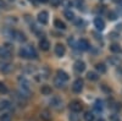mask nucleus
<instances>
[{"instance_id":"nucleus-24","label":"nucleus","mask_w":122,"mask_h":121,"mask_svg":"<svg viewBox=\"0 0 122 121\" xmlns=\"http://www.w3.org/2000/svg\"><path fill=\"white\" fill-rule=\"evenodd\" d=\"M54 86H55L56 88H64L65 82H64V81H61L60 78L55 77V78H54Z\"/></svg>"},{"instance_id":"nucleus-38","label":"nucleus","mask_w":122,"mask_h":121,"mask_svg":"<svg viewBox=\"0 0 122 121\" xmlns=\"http://www.w3.org/2000/svg\"><path fill=\"white\" fill-rule=\"evenodd\" d=\"M50 3H51V5H54V6H57L60 4V0H50Z\"/></svg>"},{"instance_id":"nucleus-27","label":"nucleus","mask_w":122,"mask_h":121,"mask_svg":"<svg viewBox=\"0 0 122 121\" xmlns=\"http://www.w3.org/2000/svg\"><path fill=\"white\" fill-rule=\"evenodd\" d=\"M18 83H20V86H23V87H30L29 86V81L27 78H25V77H20L18 78Z\"/></svg>"},{"instance_id":"nucleus-22","label":"nucleus","mask_w":122,"mask_h":121,"mask_svg":"<svg viewBox=\"0 0 122 121\" xmlns=\"http://www.w3.org/2000/svg\"><path fill=\"white\" fill-rule=\"evenodd\" d=\"M94 110L97 113H100V111H103V102L101 100H97V102L94 103Z\"/></svg>"},{"instance_id":"nucleus-10","label":"nucleus","mask_w":122,"mask_h":121,"mask_svg":"<svg viewBox=\"0 0 122 121\" xmlns=\"http://www.w3.org/2000/svg\"><path fill=\"white\" fill-rule=\"evenodd\" d=\"M77 48L82 52H86V50L89 49V43L87 39H79L78 40V44H77Z\"/></svg>"},{"instance_id":"nucleus-17","label":"nucleus","mask_w":122,"mask_h":121,"mask_svg":"<svg viewBox=\"0 0 122 121\" xmlns=\"http://www.w3.org/2000/svg\"><path fill=\"white\" fill-rule=\"evenodd\" d=\"M107 61H109L110 65H112V66H118L121 64V59L117 58V56H110L107 59Z\"/></svg>"},{"instance_id":"nucleus-41","label":"nucleus","mask_w":122,"mask_h":121,"mask_svg":"<svg viewBox=\"0 0 122 121\" xmlns=\"http://www.w3.org/2000/svg\"><path fill=\"white\" fill-rule=\"evenodd\" d=\"M37 1H39V3H48L49 0H37Z\"/></svg>"},{"instance_id":"nucleus-43","label":"nucleus","mask_w":122,"mask_h":121,"mask_svg":"<svg viewBox=\"0 0 122 121\" xmlns=\"http://www.w3.org/2000/svg\"><path fill=\"white\" fill-rule=\"evenodd\" d=\"M29 1H33V3H36V1H37V0H29Z\"/></svg>"},{"instance_id":"nucleus-32","label":"nucleus","mask_w":122,"mask_h":121,"mask_svg":"<svg viewBox=\"0 0 122 121\" xmlns=\"http://www.w3.org/2000/svg\"><path fill=\"white\" fill-rule=\"evenodd\" d=\"M60 4L64 7H71V0H60Z\"/></svg>"},{"instance_id":"nucleus-26","label":"nucleus","mask_w":122,"mask_h":121,"mask_svg":"<svg viewBox=\"0 0 122 121\" xmlns=\"http://www.w3.org/2000/svg\"><path fill=\"white\" fill-rule=\"evenodd\" d=\"M83 117H84V120H86V121H94V119H95L94 114H93V113H90V111H87V113H84Z\"/></svg>"},{"instance_id":"nucleus-42","label":"nucleus","mask_w":122,"mask_h":121,"mask_svg":"<svg viewBox=\"0 0 122 121\" xmlns=\"http://www.w3.org/2000/svg\"><path fill=\"white\" fill-rule=\"evenodd\" d=\"M98 121H105V120H104V119H99Z\"/></svg>"},{"instance_id":"nucleus-19","label":"nucleus","mask_w":122,"mask_h":121,"mask_svg":"<svg viewBox=\"0 0 122 121\" xmlns=\"http://www.w3.org/2000/svg\"><path fill=\"white\" fill-rule=\"evenodd\" d=\"M14 38H15V39H17L18 42H25V40H26V36H25L22 32H20V31H15Z\"/></svg>"},{"instance_id":"nucleus-9","label":"nucleus","mask_w":122,"mask_h":121,"mask_svg":"<svg viewBox=\"0 0 122 121\" xmlns=\"http://www.w3.org/2000/svg\"><path fill=\"white\" fill-rule=\"evenodd\" d=\"M48 20H49V14L46 11H40L38 14V21L42 23V25H46L48 23Z\"/></svg>"},{"instance_id":"nucleus-33","label":"nucleus","mask_w":122,"mask_h":121,"mask_svg":"<svg viewBox=\"0 0 122 121\" xmlns=\"http://www.w3.org/2000/svg\"><path fill=\"white\" fill-rule=\"evenodd\" d=\"M75 4L78 9H83L84 6V0H75Z\"/></svg>"},{"instance_id":"nucleus-36","label":"nucleus","mask_w":122,"mask_h":121,"mask_svg":"<svg viewBox=\"0 0 122 121\" xmlns=\"http://www.w3.org/2000/svg\"><path fill=\"white\" fill-rule=\"evenodd\" d=\"M6 7H7L6 3L4 1V0H0V9H6Z\"/></svg>"},{"instance_id":"nucleus-4","label":"nucleus","mask_w":122,"mask_h":121,"mask_svg":"<svg viewBox=\"0 0 122 121\" xmlns=\"http://www.w3.org/2000/svg\"><path fill=\"white\" fill-rule=\"evenodd\" d=\"M12 98H14V102H15L16 105H18V106H25V105H26L27 99H26L25 97H22L20 93H15Z\"/></svg>"},{"instance_id":"nucleus-14","label":"nucleus","mask_w":122,"mask_h":121,"mask_svg":"<svg viewBox=\"0 0 122 121\" xmlns=\"http://www.w3.org/2000/svg\"><path fill=\"white\" fill-rule=\"evenodd\" d=\"M40 119L43 121H51V114L49 113V110H42L40 113Z\"/></svg>"},{"instance_id":"nucleus-44","label":"nucleus","mask_w":122,"mask_h":121,"mask_svg":"<svg viewBox=\"0 0 122 121\" xmlns=\"http://www.w3.org/2000/svg\"><path fill=\"white\" fill-rule=\"evenodd\" d=\"M9 1H15V0H9Z\"/></svg>"},{"instance_id":"nucleus-30","label":"nucleus","mask_w":122,"mask_h":121,"mask_svg":"<svg viewBox=\"0 0 122 121\" xmlns=\"http://www.w3.org/2000/svg\"><path fill=\"white\" fill-rule=\"evenodd\" d=\"M87 78H88V79H90V81H98L99 76H98V74H95V72H88Z\"/></svg>"},{"instance_id":"nucleus-16","label":"nucleus","mask_w":122,"mask_h":121,"mask_svg":"<svg viewBox=\"0 0 122 121\" xmlns=\"http://www.w3.org/2000/svg\"><path fill=\"white\" fill-rule=\"evenodd\" d=\"M37 76H40L37 81H40V79H45V78H48V76H49V68H48V67H43L42 70H40V74H39V75H37Z\"/></svg>"},{"instance_id":"nucleus-12","label":"nucleus","mask_w":122,"mask_h":121,"mask_svg":"<svg viewBox=\"0 0 122 121\" xmlns=\"http://www.w3.org/2000/svg\"><path fill=\"white\" fill-rule=\"evenodd\" d=\"M65 53H66V49H65V47L62 45V44H56L55 45V54L57 55V56H64L65 55Z\"/></svg>"},{"instance_id":"nucleus-20","label":"nucleus","mask_w":122,"mask_h":121,"mask_svg":"<svg viewBox=\"0 0 122 121\" xmlns=\"http://www.w3.org/2000/svg\"><path fill=\"white\" fill-rule=\"evenodd\" d=\"M9 109H10V102H7V100L0 102V113L6 111V110H9Z\"/></svg>"},{"instance_id":"nucleus-8","label":"nucleus","mask_w":122,"mask_h":121,"mask_svg":"<svg viewBox=\"0 0 122 121\" xmlns=\"http://www.w3.org/2000/svg\"><path fill=\"white\" fill-rule=\"evenodd\" d=\"M50 105H51L53 108L55 109H60L61 106H62V100H61V98L59 97H53L51 99H50Z\"/></svg>"},{"instance_id":"nucleus-2","label":"nucleus","mask_w":122,"mask_h":121,"mask_svg":"<svg viewBox=\"0 0 122 121\" xmlns=\"http://www.w3.org/2000/svg\"><path fill=\"white\" fill-rule=\"evenodd\" d=\"M12 55V48L10 44H4L0 47V58L1 59H10Z\"/></svg>"},{"instance_id":"nucleus-40","label":"nucleus","mask_w":122,"mask_h":121,"mask_svg":"<svg viewBox=\"0 0 122 121\" xmlns=\"http://www.w3.org/2000/svg\"><path fill=\"white\" fill-rule=\"evenodd\" d=\"M115 1L120 5V7H122V0H115Z\"/></svg>"},{"instance_id":"nucleus-3","label":"nucleus","mask_w":122,"mask_h":121,"mask_svg":"<svg viewBox=\"0 0 122 121\" xmlns=\"http://www.w3.org/2000/svg\"><path fill=\"white\" fill-rule=\"evenodd\" d=\"M70 109L72 113H79L81 110L83 109V105L79 100H72V102L70 103Z\"/></svg>"},{"instance_id":"nucleus-6","label":"nucleus","mask_w":122,"mask_h":121,"mask_svg":"<svg viewBox=\"0 0 122 121\" xmlns=\"http://www.w3.org/2000/svg\"><path fill=\"white\" fill-rule=\"evenodd\" d=\"M12 64H10V63H1L0 64V71H1L3 74H10L12 71Z\"/></svg>"},{"instance_id":"nucleus-21","label":"nucleus","mask_w":122,"mask_h":121,"mask_svg":"<svg viewBox=\"0 0 122 121\" xmlns=\"http://www.w3.org/2000/svg\"><path fill=\"white\" fill-rule=\"evenodd\" d=\"M40 93H42L43 95H50L51 94V88H50L49 86L44 84L42 86V88H40Z\"/></svg>"},{"instance_id":"nucleus-31","label":"nucleus","mask_w":122,"mask_h":121,"mask_svg":"<svg viewBox=\"0 0 122 121\" xmlns=\"http://www.w3.org/2000/svg\"><path fill=\"white\" fill-rule=\"evenodd\" d=\"M68 119H70V121H79V116L77 115V113H71Z\"/></svg>"},{"instance_id":"nucleus-39","label":"nucleus","mask_w":122,"mask_h":121,"mask_svg":"<svg viewBox=\"0 0 122 121\" xmlns=\"http://www.w3.org/2000/svg\"><path fill=\"white\" fill-rule=\"evenodd\" d=\"M82 23H83V21H82V20H81V18H78L77 21H76V25H77V26H79V25H82Z\"/></svg>"},{"instance_id":"nucleus-34","label":"nucleus","mask_w":122,"mask_h":121,"mask_svg":"<svg viewBox=\"0 0 122 121\" xmlns=\"http://www.w3.org/2000/svg\"><path fill=\"white\" fill-rule=\"evenodd\" d=\"M0 93H7V87L5 86V83L3 82H0Z\"/></svg>"},{"instance_id":"nucleus-1","label":"nucleus","mask_w":122,"mask_h":121,"mask_svg":"<svg viewBox=\"0 0 122 121\" xmlns=\"http://www.w3.org/2000/svg\"><path fill=\"white\" fill-rule=\"evenodd\" d=\"M20 56L23 58V59H36L37 58V52L32 45L23 47L21 50H20Z\"/></svg>"},{"instance_id":"nucleus-23","label":"nucleus","mask_w":122,"mask_h":121,"mask_svg":"<svg viewBox=\"0 0 122 121\" xmlns=\"http://www.w3.org/2000/svg\"><path fill=\"white\" fill-rule=\"evenodd\" d=\"M95 70L99 74H105L106 72V66L104 64H97L95 65Z\"/></svg>"},{"instance_id":"nucleus-25","label":"nucleus","mask_w":122,"mask_h":121,"mask_svg":"<svg viewBox=\"0 0 122 121\" xmlns=\"http://www.w3.org/2000/svg\"><path fill=\"white\" fill-rule=\"evenodd\" d=\"M54 25H55V27L56 28H59V29H65L66 28V25L61 21V20H55L54 21Z\"/></svg>"},{"instance_id":"nucleus-35","label":"nucleus","mask_w":122,"mask_h":121,"mask_svg":"<svg viewBox=\"0 0 122 121\" xmlns=\"http://www.w3.org/2000/svg\"><path fill=\"white\" fill-rule=\"evenodd\" d=\"M109 20H111V21L116 20V14L115 12H109Z\"/></svg>"},{"instance_id":"nucleus-29","label":"nucleus","mask_w":122,"mask_h":121,"mask_svg":"<svg viewBox=\"0 0 122 121\" xmlns=\"http://www.w3.org/2000/svg\"><path fill=\"white\" fill-rule=\"evenodd\" d=\"M65 17L67 20H70V21H72V20H75V14L71 11V10H66L65 11Z\"/></svg>"},{"instance_id":"nucleus-28","label":"nucleus","mask_w":122,"mask_h":121,"mask_svg":"<svg viewBox=\"0 0 122 121\" xmlns=\"http://www.w3.org/2000/svg\"><path fill=\"white\" fill-rule=\"evenodd\" d=\"M110 50H111L112 53H120V52H121V47H120L118 44L114 43V44L110 45Z\"/></svg>"},{"instance_id":"nucleus-7","label":"nucleus","mask_w":122,"mask_h":121,"mask_svg":"<svg viewBox=\"0 0 122 121\" xmlns=\"http://www.w3.org/2000/svg\"><path fill=\"white\" fill-rule=\"evenodd\" d=\"M73 68H75V71L77 74H81L86 70V64L82 61V60H77V61L75 63V65H73Z\"/></svg>"},{"instance_id":"nucleus-5","label":"nucleus","mask_w":122,"mask_h":121,"mask_svg":"<svg viewBox=\"0 0 122 121\" xmlns=\"http://www.w3.org/2000/svg\"><path fill=\"white\" fill-rule=\"evenodd\" d=\"M82 89H83V79L82 78H77L73 82V84H72V90L75 93H79Z\"/></svg>"},{"instance_id":"nucleus-11","label":"nucleus","mask_w":122,"mask_h":121,"mask_svg":"<svg viewBox=\"0 0 122 121\" xmlns=\"http://www.w3.org/2000/svg\"><path fill=\"white\" fill-rule=\"evenodd\" d=\"M39 48L42 50H44V52H46V50H49V48H50V42L46 38H42L39 40Z\"/></svg>"},{"instance_id":"nucleus-37","label":"nucleus","mask_w":122,"mask_h":121,"mask_svg":"<svg viewBox=\"0 0 122 121\" xmlns=\"http://www.w3.org/2000/svg\"><path fill=\"white\" fill-rule=\"evenodd\" d=\"M26 70H27V72H33L34 71V67H32V66H30V65H27V67H26Z\"/></svg>"},{"instance_id":"nucleus-15","label":"nucleus","mask_w":122,"mask_h":121,"mask_svg":"<svg viewBox=\"0 0 122 121\" xmlns=\"http://www.w3.org/2000/svg\"><path fill=\"white\" fill-rule=\"evenodd\" d=\"M0 121H11V113L9 110L0 113Z\"/></svg>"},{"instance_id":"nucleus-13","label":"nucleus","mask_w":122,"mask_h":121,"mask_svg":"<svg viewBox=\"0 0 122 121\" xmlns=\"http://www.w3.org/2000/svg\"><path fill=\"white\" fill-rule=\"evenodd\" d=\"M94 26H95V28L98 29V31H103V29L105 28V22L100 17H97L94 20Z\"/></svg>"},{"instance_id":"nucleus-18","label":"nucleus","mask_w":122,"mask_h":121,"mask_svg":"<svg viewBox=\"0 0 122 121\" xmlns=\"http://www.w3.org/2000/svg\"><path fill=\"white\" fill-rule=\"evenodd\" d=\"M56 77L60 78L61 81H64V82H66V81L68 79V75L65 71H62V70H57V76Z\"/></svg>"}]
</instances>
